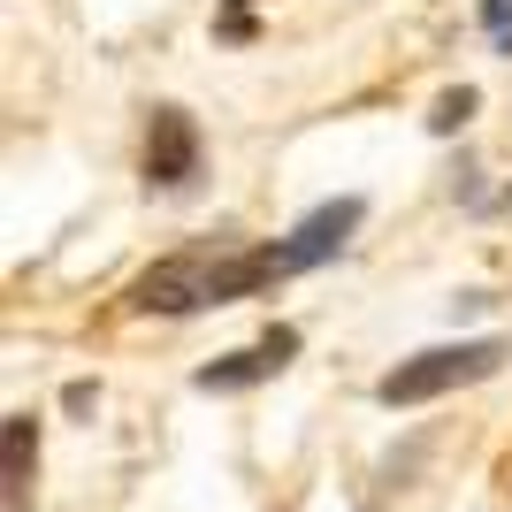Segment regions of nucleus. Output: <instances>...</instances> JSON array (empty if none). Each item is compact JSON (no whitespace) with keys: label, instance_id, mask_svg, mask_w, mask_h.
<instances>
[{"label":"nucleus","instance_id":"obj_1","mask_svg":"<svg viewBox=\"0 0 512 512\" xmlns=\"http://www.w3.org/2000/svg\"><path fill=\"white\" fill-rule=\"evenodd\" d=\"M505 367V337H467V344H436V352H413V360H398L375 383V398L383 406H428V398H444V390H467L482 383V375H497Z\"/></svg>","mask_w":512,"mask_h":512},{"label":"nucleus","instance_id":"obj_2","mask_svg":"<svg viewBox=\"0 0 512 512\" xmlns=\"http://www.w3.org/2000/svg\"><path fill=\"white\" fill-rule=\"evenodd\" d=\"M199 176V123L184 107H153L146 123V184L153 192H184Z\"/></svg>","mask_w":512,"mask_h":512},{"label":"nucleus","instance_id":"obj_3","mask_svg":"<svg viewBox=\"0 0 512 512\" xmlns=\"http://www.w3.org/2000/svg\"><path fill=\"white\" fill-rule=\"evenodd\" d=\"M130 306H138V314H199V306H207V253L153 260L146 276L130 283Z\"/></svg>","mask_w":512,"mask_h":512},{"label":"nucleus","instance_id":"obj_4","mask_svg":"<svg viewBox=\"0 0 512 512\" xmlns=\"http://www.w3.org/2000/svg\"><path fill=\"white\" fill-rule=\"evenodd\" d=\"M291 360H299V329H268V337H253L245 352L199 367L192 383H199V390H253V383H268V375H283Z\"/></svg>","mask_w":512,"mask_h":512},{"label":"nucleus","instance_id":"obj_5","mask_svg":"<svg viewBox=\"0 0 512 512\" xmlns=\"http://www.w3.org/2000/svg\"><path fill=\"white\" fill-rule=\"evenodd\" d=\"M360 214H367V199H321V207L306 214L299 230H291L299 276H306V268H321V260H337V253H344V237L360 230Z\"/></svg>","mask_w":512,"mask_h":512},{"label":"nucleus","instance_id":"obj_6","mask_svg":"<svg viewBox=\"0 0 512 512\" xmlns=\"http://www.w3.org/2000/svg\"><path fill=\"white\" fill-rule=\"evenodd\" d=\"M0 467H8V512H31V467H39L31 413H8V428H0Z\"/></svg>","mask_w":512,"mask_h":512},{"label":"nucleus","instance_id":"obj_7","mask_svg":"<svg viewBox=\"0 0 512 512\" xmlns=\"http://www.w3.org/2000/svg\"><path fill=\"white\" fill-rule=\"evenodd\" d=\"M467 115H474V85H451L444 100L428 107V130H436V138H451V130L467 123Z\"/></svg>","mask_w":512,"mask_h":512},{"label":"nucleus","instance_id":"obj_8","mask_svg":"<svg viewBox=\"0 0 512 512\" xmlns=\"http://www.w3.org/2000/svg\"><path fill=\"white\" fill-rule=\"evenodd\" d=\"M482 23H490V39L512 54V0H482Z\"/></svg>","mask_w":512,"mask_h":512},{"label":"nucleus","instance_id":"obj_9","mask_svg":"<svg viewBox=\"0 0 512 512\" xmlns=\"http://www.w3.org/2000/svg\"><path fill=\"white\" fill-rule=\"evenodd\" d=\"M245 8H253V0H230V8L214 16V31H222V39H253V16H245Z\"/></svg>","mask_w":512,"mask_h":512}]
</instances>
